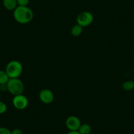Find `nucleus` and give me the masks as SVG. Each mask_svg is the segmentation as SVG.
<instances>
[{"mask_svg": "<svg viewBox=\"0 0 134 134\" xmlns=\"http://www.w3.org/2000/svg\"><path fill=\"white\" fill-rule=\"evenodd\" d=\"M0 92H1V91H0ZM0 96H1V93H0Z\"/></svg>", "mask_w": 134, "mask_h": 134, "instance_id": "6ab92c4d", "label": "nucleus"}, {"mask_svg": "<svg viewBox=\"0 0 134 134\" xmlns=\"http://www.w3.org/2000/svg\"><path fill=\"white\" fill-rule=\"evenodd\" d=\"M82 32H83V27L78 24H75L71 29L72 35L74 37L80 36L82 34Z\"/></svg>", "mask_w": 134, "mask_h": 134, "instance_id": "1a4fd4ad", "label": "nucleus"}, {"mask_svg": "<svg viewBox=\"0 0 134 134\" xmlns=\"http://www.w3.org/2000/svg\"><path fill=\"white\" fill-rule=\"evenodd\" d=\"M39 98L43 103L48 105L53 101L54 94L49 89H43L40 92Z\"/></svg>", "mask_w": 134, "mask_h": 134, "instance_id": "0eeeda50", "label": "nucleus"}, {"mask_svg": "<svg viewBox=\"0 0 134 134\" xmlns=\"http://www.w3.org/2000/svg\"><path fill=\"white\" fill-rule=\"evenodd\" d=\"M80 134H90L91 133V127L88 124H82L78 130Z\"/></svg>", "mask_w": 134, "mask_h": 134, "instance_id": "9d476101", "label": "nucleus"}, {"mask_svg": "<svg viewBox=\"0 0 134 134\" xmlns=\"http://www.w3.org/2000/svg\"><path fill=\"white\" fill-rule=\"evenodd\" d=\"M5 70L9 78H18L23 73V67L20 62L13 60L7 63Z\"/></svg>", "mask_w": 134, "mask_h": 134, "instance_id": "f03ea898", "label": "nucleus"}, {"mask_svg": "<svg viewBox=\"0 0 134 134\" xmlns=\"http://www.w3.org/2000/svg\"><path fill=\"white\" fill-rule=\"evenodd\" d=\"M3 4L8 11H14L18 7L17 0H3Z\"/></svg>", "mask_w": 134, "mask_h": 134, "instance_id": "6e6552de", "label": "nucleus"}, {"mask_svg": "<svg viewBox=\"0 0 134 134\" xmlns=\"http://www.w3.org/2000/svg\"><path fill=\"white\" fill-rule=\"evenodd\" d=\"M0 134H12L11 131L5 127H0Z\"/></svg>", "mask_w": 134, "mask_h": 134, "instance_id": "2eb2a0df", "label": "nucleus"}, {"mask_svg": "<svg viewBox=\"0 0 134 134\" xmlns=\"http://www.w3.org/2000/svg\"><path fill=\"white\" fill-rule=\"evenodd\" d=\"M9 79V77L7 75L5 70H0V85L7 83Z\"/></svg>", "mask_w": 134, "mask_h": 134, "instance_id": "f8f14e48", "label": "nucleus"}, {"mask_svg": "<svg viewBox=\"0 0 134 134\" xmlns=\"http://www.w3.org/2000/svg\"><path fill=\"white\" fill-rule=\"evenodd\" d=\"M81 124L80 118L76 116H70L66 118L65 122L66 127L69 131H78Z\"/></svg>", "mask_w": 134, "mask_h": 134, "instance_id": "423d86ee", "label": "nucleus"}, {"mask_svg": "<svg viewBox=\"0 0 134 134\" xmlns=\"http://www.w3.org/2000/svg\"><path fill=\"white\" fill-rule=\"evenodd\" d=\"M12 134H23V131L19 128H15L11 131Z\"/></svg>", "mask_w": 134, "mask_h": 134, "instance_id": "f3484780", "label": "nucleus"}, {"mask_svg": "<svg viewBox=\"0 0 134 134\" xmlns=\"http://www.w3.org/2000/svg\"><path fill=\"white\" fill-rule=\"evenodd\" d=\"M13 17L20 24H28L34 18V13L28 6H18L13 11Z\"/></svg>", "mask_w": 134, "mask_h": 134, "instance_id": "f257e3e1", "label": "nucleus"}, {"mask_svg": "<svg viewBox=\"0 0 134 134\" xmlns=\"http://www.w3.org/2000/svg\"><path fill=\"white\" fill-rule=\"evenodd\" d=\"M30 0H17L18 6H28Z\"/></svg>", "mask_w": 134, "mask_h": 134, "instance_id": "4468645a", "label": "nucleus"}, {"mask_svg": "<svg viewBox=\"0 0 134 134\" xmlns=\"http://www.w3.org/2000/svg\"><path fill=\"white\" fill-rule=\"evenodd\" d=\"M66 134H80L78 131H69Z\"/></svg>", "mask_w": 134, "mask_h": 134, "instance_id": "a211bd4d", "label": "nucleus"}, {"mask_svg": "<svg viewBox=\"0 0 134 134\" xmlns=\"http://www.w3.org/2000/svg\"><path fill=\"white\" fill-rule=\"evenodd\" d=\"M7 91V83H4V84L0 85V91L2 92H5V91Z\"/></svg>", "mask_w": 134, "mask_h": 134, "instance_id": "dca6fc26", "label": "nucleus"}, {"mask_svg": "<svg viewBox=\"0 0 134 134\" xmlns=\"http://www.w3.org/2000/svg\"><path fill=\"white\" fill-rule=\"evenodd\" d=\"M93 15L89 11H83L78 15L76 19L77 24L81 26L87 27L92 24L93 21Z\"/></svg>", "mask_w": 134, "mask_h": 134, "instance_id": "20e7f679", "label": "nucleus"}, {"mask_svg": "<svg viewBox=\"0 0 134 134\" xmlns=\"http://www.w3.org/2000/svg\"><path fill=\"white\" fill-rule=\"evenodd\" d=\"M12 103L14 107L17 110H24L28 107V99L23 94L15 95L13 98Z\"/></svg>", "mask_w": 134, "mask_h": 134, "instance_id": "39448f33", "label": "nucleus"}, {"mask_svg": "<svg viewBox=\"0 0 134 134\" xmlns=\"http://www.w3.org/2000/svg\"><path fill=\"white\" fill-rule=\"evenodd\" d=\"M122 88L125 91H132L134 90V81L127 80L122 83Z\"/></svg>", "mask_w": 134, "mask_h": 134, "instance_id": "9b49d317", "label": "nucleus"}, {"mask_svg": "<svg viewBox=\"0 0 134 134\" xmlns=\"http://www.w3.org/2000/svg\"><path fill=\"white\" fill-rule=\"evenodd\" d=\"M7 91L13 96L20 95L24 92V83L19 78H10L7 83Z\"/></svg>", "mask_w": 134, "mask_h": 134, "instance_id": "7ed1b4c3", "label": "nucleus"}, {"mask_svg": "<svg viewBox=\"0 0 134 134\" xmlns=\"http://www.w3.org/2000/svg\"><path fill=\"white\" fill-rule=\"evenodd\" d=\"M7 110V106L5 103L0 100V114H3L6 113Z\"/></svg>", "mask_w": 134, "mask_h": 134, "instance_id": "ddd939ff", "label": "nucleus"}]
</instances>
